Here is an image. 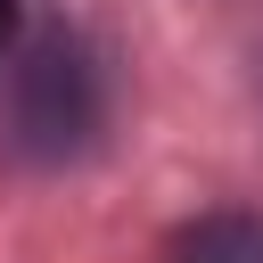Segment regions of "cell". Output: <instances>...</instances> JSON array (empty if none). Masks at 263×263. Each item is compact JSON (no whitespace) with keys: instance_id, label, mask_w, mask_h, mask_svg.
<instances>
[{"instance_id":"3","label":"cell","mask_w":263,"mask_h":263,"mask_svg":"<svg viewBox=\"0 0 263 263\" xmlns=\"http://www.w3.org/2000/svg\"><path fill=\"white\" fill-rule=\"evenodd\" d=\"M16 41H25V0H0V66H8Z\"/></svg>"},{"instance_id":"1","label":"cell","mask_w":263,"mask_h":263,"mask_svg":"<svg viewBox=\"0 0 263 263\" xmlns=\"http://www.w3.org/2000/svg\"><path fill=\"white\" fill-rule=\"evenodd\" d=\"M107 132V66L74 25H41L0 66V140L16 164H74Z\"/></svg>"},{"instance_id":"2","label":"cell","mask_w":263,"mask_h":263,"mask_svg":"<svg viewBox=\"0 0 263 263\" xmlns=\"http://www.w3.org/2000/svg\"><path fill=\"white\" fill-rule=\"evenodd\" d=\"M164 263H263V214H197Z\"/></svg>"}]
</instances>
